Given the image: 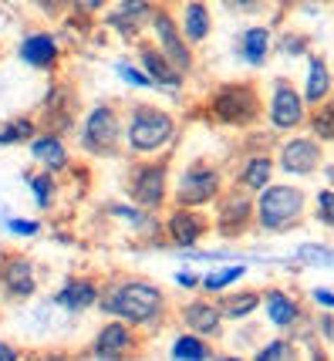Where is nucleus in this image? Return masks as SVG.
<instances>
[{
    "label": "nucleus",
    "instance_id": "473e14b6",
    "mask_svg": "<svg viewBox=\"0 0 334 361\" xmlns=\"http://www.w3.org/2000/svg\"><path fill=\"white\" fill-rule=\"evenodd\" d=\"M318 216L334 226V189H324L318 196Z\"/></svg>",
    "mask_w": 334,
    "mask_h": 361
},
{
    "label": "nucleus",
    "instance_id": "2eb2a0df",
    "mask_svg": "<svg viewBox=\"0 0 334 361\" xmlns=\"http://www.w3.org/2000/svg\"><path fill=\"white\" fill-rule=\"evenodd\" d=\"M142 64L145 71L152 75L156 85H166V88H175V85H183V75H179V68H175L162 51H152V47H142Z\"/></svg>",
    "mask_w": 334,
    "mask_h": 361
},
{
    "label": "nucleus",
    "instance_id": "c756f323",
    "mask_svg": "<svg viewBox=\"0 0 334 361\" xmlns=\"http://www.w3.org/2000/svg\"><path fill=\"white\" fill-rule=\"evenodd\" d=\"M31 122L27 118H20V122H11L7 126V132H0V145H7V142H17V139H27L31 135Z\"/></svg>",
    "mask_w": 334,
    "mask_h": 361
},
{
    "label": "nucleus",
    "instance_id": "393cba45",
    "mask_svg": "<svg viewBox=\"0 0 334 361\" xmlns=\"http://www.w3.org/2000/svg\"><path fill=\"white\" fill-rule=\"evenodd\" d=\"M256 307H260V294H230L220 304L223 317H230V321H240V317H247Z\"/></svg>",
    "mask_w": 334,
    "mask_h": 361
},
{
    "label": "nucleus",
    "instance_id": "ea45409f",
    "mask_svg": "<svg viewBox=\"0 0 334 361\" xmlns=\"http://www.w3.org/2000/svg\"><path fill=\"white\" fill-rule=\"evenodd\" d=\"M175 281L183 283V287H192V283H196V277H192V274H179V277H175Z\"/></svg>",
    "mask_w": 334,
    "mask_h": 361
},
{
    "label": "nucleus",
    "instance_id": "f3484780",
    "mask_svg": "<svg viewBox=\"0 0 334 361\" xmlns=\"http://www.w3.org/2000/svg\"><path fill=\"white\" fill-rule=\"evenodd\" d=\"M54 54H58V47H54V37H51V34H31V37L20 44V58L27 64H37V68L51 64Z\"/></svg>",
    "mask_w": 334,
    "mask_h": 361
},
{
    "label": "nucleus",
    "instance_id": "ddd939ff",
    "mask_svg": "<svg viewBox=\"0 0 334 361\" xmlns=\"http://www.w3.org/2000/svg\"><path fill=\"white\" fill-rule=\"evenodd\" d=\"M128 348H132V331L125 324H118V321H111L101 328L95 341V355L98 358H118V355H125Z\"/></svg>",
    "mask_w": 334,
    "mask_h": 361
},
{
    "label": "nucleus",
    "instance_id": "a878e982",
    "mask_svg": "<svg viewBox=\"0 0 334 361\" xmlns=\"http://www.w3.org/2000/svg\"><path fill=\"white\" fill-rule=\"evenodd\" d=\"M173 355H175V358L199 361V358H206V355H209V348L203 345V338H196V334H183V338H175Z\"/></svg>",
    "mask_w": 334,
    "mask_h": 361
},
{
    "label": "nucleus",
    "instance_id": "39448f33",
    "mask_svg": "<svg viewBox=\"0 0 334 361\" xmlns=\"http://www.w3.org/2000/svg\"><path fill=\"white\" fill-rule=\"evenodd\" d=\"M220 192V173L209 169V166H192L183 173L179 189H175V200L179 206H203Z\"/></svg>",
    "mask_w": 334,
    "mask_h": 361
},
{
    "label": "nucleus",
    "instance_id": "7c9ffc66",
    "mask_svg": "<svg viewBox=\"0 0 334 361\" xmlns=\"http://www.w3.org/2000/svg\"><path fill=\"white\" fill-rule=\"evenodd\" d=\"M115 68H118V75H122V78L132 81V85H139V88H149V85H156V81H152V75H142V71H135V68H132V64H125V61H118Z\"/></svg>",
    "mask_w": 334,
    "mask_h": 361
},
{
    "label": "nucleus",
    "instance_id": "f8f14e48",
    "mask_svg": "<svg viewBox=\"0 0 334 361\" xmlns=\"http://www.w3.org/2000/svg\"><path fill=\"white\" fill-rule=\"evenodd\" d=\"M203 230H206V216H199L192 209H175L173 216H169V236H173L175 243H183V247L196 243L203 236Z\"/></svg>",
    "mask_w": 334,
    "mask_h": 361
},
{
    "label": "nucleus",
    "instance_id": "a211bd4d",
    "mask_svg": "<svg viewBox=\"0 0 334 361\" xmlns=\"http://www.w3.org/2000/svg\"><path fill=\"white\" fill-rule=\"evenodd\" d=\"M58 300H61L68 311H85V307H92L98 300V290L92 281H71V283H64Z\"/></svg>",
    "mask_w": 334,
    "mask_h": 361
},
{
    "label": "nucleus",
    "instance_id": "b1692460",
    "mask_svg": "<svg viewBox=\"0 0 334 361\" xmlns=\"http://www.w3.org/2000/svg\"><path fill=\"white\" fill-rule=\"evenodd\" d=\"M271 173H273V162L267 156H256L247 162V169H243V176H240V183L247 189H264L267 183H271Z\"/></svg>",
    "mask_w": 334,
    "mask_h": 361
},
{
    "label": "nucleus",
    "instance_id": "c85d7f7f",
    "mask_svg": "<svg viewBox=\"0 0 334 361\" xmlns=\"http://www.w3.org/2000/svg\"><path fill=\"white\" fill-rule=\"evenodd\" d=\"M243 270L247 267H226V270H220V274H209L206 281H203V287H206V290H223L226 283H233L237 277H243Z\"/></svg>",
    "mask_w": 334,
    "mask_h": 361
},
{
    "label": "nucleus",
    "instance_id": "5701e85b",
    "mask_svg": "<svg viewBox=\"0 0 334 361\" xmlns=\"http://www.w3.org/2000/svg\"><path fill=\"white\" fill-rule=\"evenodd\" d=\"M267 51H271V34H267V27H250V31L243 34V58L250 64H264Z\"/></svg>",
    "mask_w": 334,
    "mask_h": 361
},
{
    "label": "nucleus",
    "instance_id": "9b49d317",
    "mask_svg": "<svg viewBox=\"0 0 334 361\" xmlns=\"http://www.w3.org/2000/svg\"><path fill=\"white\" fill-rule=\"evenodd\" d=\"M183 321L186 328H192L196 334H216L220 331V321H223V311L213 307L209 300H192L183 307Z\"/></svg>",
    "mask_w": 334,
    "mask_h": 361
},
{
    "label": "nucleus",
    "instance_id": "6ab92c4d",
    "mask_svg": "<svg viewBox=\"0 0 334 361\" xmlns=\"http://www.w3.org/2000/svg\"><path fill=\"white\" fill-rule=\"evenodd\" d=\"M264 304H267V317H271L277 328H290L297 321V304L287 298L284 290H267Z\"/></svg>",
    "mask_w": 334,
    "mask_h": 361
},
{
    "label": "nucleus",
    "instance_id": "e433bc0d",
    "mask_svg": "<svg viewBox=\"0 0 334 361\" xmlns=\"http://www.w3.org/2000/svg\"><path fill=\"white\" fill-rule=\"evenodd\" d=\"M75 4H78L81 11H98V7H101L105 0H75Z\"/></svg>",
    "mask_w": 334,
    "mask_h": 361
},
{
    "label": "nucleus",
    "instance_id": "a19ab883",
    "mask_svg": "<svg viewBox=\"0 0 334 361\" xmlns=\"http://www.w3.org/2000/svg\"><path fill=\"white\" fill-rule=\"evenodd\" d=\"M328 179H331V183H334V169H328Z\"/></svg>",
    "mask_w": 334,
    "mask_h": 361
},
{
    "label": "nucleus",
    "instance_id": "423d86ee",
    "mask_svg": "<svg viewBox=\"0 0 334 361\" xmlns=\"http://www.w3.org/2000/svg\"><path fill=\"white\" fill-rule=\"evenodd\" d=\"M118 135H122V122H118L115 109L101 105V109H95L88 115V122H85V145L92 152H111L118 145Z\"/></svg>",
    "mask_w": 334,
    "mask_h": 361
},
{
    "label": "nucleus",
    "instance_id": "412c9836",
    "mask_svg": "<svg viewBox=\"0 0 334 361\" xmlns=\"http://www.w3.org/2000/svg\"><path fill=\"white\" fill-rule=\"evenodd\" d=\"M183 31L190 41H203L209 34V11L206 4H199V0H192L190 7L183 11Z\"/></svg>",
    "mask_w": 334,
    "mask_h": 361
},
{
    "label": "nucleus",
    "instance_id": "c9c22d12",
    "mask_svg": "<svg viewBox=\"0 0 334 361\" xmlns=\"http://www.w3.org/2000/svg\"><path fill=\"white\" fill-rule=\"evenodd\" d=\"M223 4H226V7H233V11H250L256 0H223Z\"/></svg>",
    "mask_w": 334,
    "mask_h": 361
},
{
    "label": "nucleus",
    "instance_id": "1a4fd4ad",
    "mask_svg": "<svg viewBox=\"0 0 334 361\" xmlns=\"http://www.w3.org/2000/svg\"><path fill=\"white\" fill-rule=\"evenodd\" d=\"M132 196L139 206H159L166 200V166H142L132 176Z\"/></svg>",
    "mask_w": 334,
    "mask_h": 361
},
{
    "label": "nucleus",
    "instance_id": "bb28decb",
    "mask_svg": "<svg viewBox=\"0 0 334 361\" xmlns=\"http://www.w3.org/2000/svg\"><path fill=\"white\" fill-rule=\"evenodd\" d=\"M311 126L318 132V139L334 142V105H321V109L314 111V118H311Z\"/></svg>",
    "mask_w": 334,
    "mask_h": 361
},
{
    "label": "nucleus",
    "instance_id": "dca6fc26",
    "mask_svg": "<svg viewBox=\"0 0 334 361\" xmlns=\"http://www.w3.org/2000/svg\"><path fill=\"white\" fill-rule=\"evenodd\" d=\"M250 209H256V206H250V200L247 196H230V200H223L220 206V230L223 233H233V230H240L243 223L250 220Z\"/></svg>",
    "mask_w": 334,
    "mask_h": 361
},
{
    "label": "nucleus",
    "instance_id": "f704fd0d",
    "mask_svg": "<svg viewBox=\"0 0 334 361\" xmlns=\"http://www.w3.org/2000/svg\"><path fill=\"white\" fill-rule=\"evenodd\" d=\"M7 226H11V233H24V236H34L37 230H41L34 220H11Z\"/></svg>",
    "mask_w": 334,
    "mask_h": 361
},
{
    "label": "nucleus",
    "instance_id": "7ed1b4c3",
    "mask_svg": "<svg viewBox=\"0 0 334 361\" xmlns=\"http://www.w3.org/2000/svg\"><path fill=\"white\" fill-rule=\"evenodd\" d=\"M173 132H175V122L162 109H152V105H139L132 111V118H128V142L139 152L162 149L166 142L173 139Z\"/></svg>",
    "mask_w": 334,
    "mask_h": 361
},
{
    "label": "nucleus",
    "instance_id": "58836bf2",
    "mask_svg": "<svg viewBox=\"0 0 334 361\" xmlns=\"http://www.w3.org/2000/svg\"><path fill=\"white\" fill-rule=\"evenodd\" d=\"M314 298H318L321 304H328V307H334V294H328V290H314Z\"/></svg>",
    "mask_w": 334,
    "mask_h": 361
},
{
    "label": "nucleus",
    "instance_id": "6e6552de",
    "mask_svg": "<svg viewBox=\"0 0 334 361\" xmlns=\"http://www.w3.org/2000/svg\"><path fill=\"white\" fill-rule=\"evenodd\" d=\"M280 166L290 176H307L321 166V145L314 139H290L280 149Z\"/></svg>",
    "mask_w": 334,
    "mask_h": 361
},
{
    "label": "nucleus",
    "instance_id": "0eeeda50",
    "mask_svg": "<svg viewBox=\"0 0 334 361\" xmlns=\"http://www.w3.org/2000/svg\"><path fill=\"white\" fill-rule=\"evenodd\" d=\"M304 102L301 94L294 92L290 81H277L273 85V98H271V122L277 128H294L304 122Z\"/></svg>",
    "mask_w": 334,
    "mask_h": 361
},
{
    "label": "nucleus",
    "instance_id": "4c0bfd02",
    "mask_svg": "<svg viewBox=\"0 0 334 361\" xmlns=\"http://www.w3.org/2000/svg\"><path fill=\"white\" fill-rule=\"evenodd\" d=\"M14 358H17V351H14V348H7L4 341H0V361H14Z\"/></svg>",
    "mask_w": 334,
    "mask_h": 361
},
{
    "label": "nucleus",
    "instance_id": "4be33fe9",
    "mask_svg": "<svg viewBox=\"0 0 334 361\" xmlns=\"http://www.w3.org/2000/svg\"><path fill=\"white\" fill-rule=\"evenodd\" d=\"M31 152L37 162H44L48 169H64L68 166V156H64V145L54 135H48V139H37L31 145Z\"/></svg>",
    "mask_w": 334,
    "mask_h": 361
},
{
    "label": "nucleus",
    "instance_id": "9d476101",
    "mask_svg": "<svg viewBox=\"0 0 334 361\" xmlns=\"http://www.w3.org/2000/svg\"><path fill=\"white\" fill-rule=\"evenodd\" d=\"M156 37H159V44H162V54H166L179 71H186V68L192 64V54H190V47L183 44V37H179V31H175V20L166 14V11L156 14Z\"/></svg>",
    "mask_w": 334,
    "mask_h": 361
},
{
    "label": "nucleus",
    "instance_id": "f257e3e1",
    "mask_svg": "<svg viewBox=\"0 0 334 361\" xmlns=\"http://www.w3.org/2000/svg\"><path fill=\"white\" fill-rule=\"evenodd\" d=\"M101 307L118 317H128V321H152L162 307V294L159 287L145 281H128L118 290H111V298L101 300Z\"/></svg>",
    "mask_w": 334,
    "mask_h": 361
},
{
    "label": "nucleus",
    "instance_id": "20e7f679",
    "mask_svg": "<svg viewBox=\"0 0 334 361\" xmlns=\"http://www.w3.org/2000/svg\"><path fill=\"white\" fill-rule=\"evenodd\" d=\"M213 111H216V118L230 122V126H250L260 111V102L250 85H226L213 98Z\"/></svg>",
    "mask_w": 334,
    "mask_h": 361
},
{
    "label": "nucleus",
    "instance_id": "72a5a7b5",
    "mask_svg": "<svg viewBox=\"0 0 334 361\" xmlns=\"http://www.w3.org/2000/svg\"><path fill=\"white\" fill-rule=\"evenodd\" d=\"M118 14H128V20H135V17H145V14H149V4H145V0H125Z\"/></svg>",
    "mask_w": 334,
    "mask_h": 361
},
{
    "label": "nucleus",
    "instance_id": "f03ea898",
    "mask_svg": "<svg viewBox=\"0 0 334 361\" xmlns=\"http://www.w3.org/2000/svg\"><path fill=\"white\" fill-rule=\"evenodd\" d=\"M304 213V192L297 186H271L256 200V216L267 230H287Z\"/></svg>",
    "mask_w": 334,
    "mask_h": 361
},
{
    "label": "nucleus",
    "instance_id": "cd10ccee",
    "mask_svg": "<svg viewBox=\"0 0 334 361\" xmlns=\"http://www.w3.org/2000/svg\"><path fill=\"white\" fill-rule=\"evenodd\" d=\"M256 358L260 361H287V358H294V348H290V341H271L267 348L256 351Z\"/></svg>",
    "mask_w": 334,
    "mask_h": 361
},
{
    "label": "nucleus",
    "instance_id": "aec40b11",
    "mask_svg": "<svg viewBox=\"0 0 334 361\" xmlns=\"http://www.w3.org/2000/svg\"><path fill=\"white\" fill-rule=\"evenodd\" d=\"M328 92H331L328 64L321 61V58H311V64H307V92H304V98H307L311 105H318V102L328 98Z\"/></svg>",
    "mask_w": 334,
    "mask_h": 361
},
{
    "label": "nucleus",
    "instance_id": "4468645a",
    "mask_svg": "<svg viewBox=\"0 0 334 361\" xmlns=\"http://www.w3.org/2000/svg\"><path fill=\"white\" fill-rule=\"evenodd\" d=\"M4 287H7V294H14V298H27L34 294V270H31V260H24V257H14L7 267H4Z\"/></svg>",
    "mask_w": 334,
    "mask_h": 361
},
{
    "label": "nucleus",
    "instance_id": "2f4dec72",
    "mask_svg": "<svg viewBox=\"0 0 334 361\" xmlns=\"http://www.w3.org/2000/svg\"><path fill=\"white\" fill-rule=\"evenodd\" d=\"M31 186H34V192H37V203H41V206H48V203H51V196H54V186H51V176H34V179H31Z\"/></svg>",
    "mask_w": 334,
    "mask_h": 361
}]
</instances>
